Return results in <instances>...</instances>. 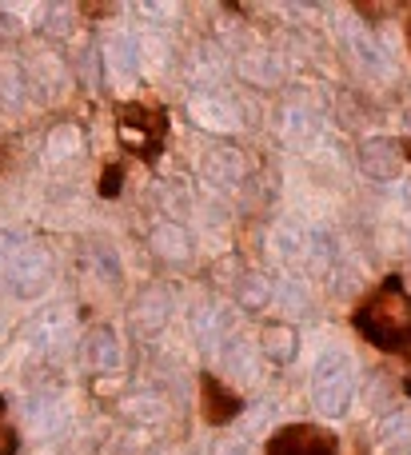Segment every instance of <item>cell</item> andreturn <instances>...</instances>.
I'll return each instance as SVG.
<instances>
[{
    "label": "cell",
    "instance_id": "cell-5",
    "mask_svg": "<svg viewBox=\"0 0 411 455\" xmlns=\"http://www.w3.org/2000/svg\"><path fill=\"white\" fill-rule=\"evenodd\" d=\"M120 180H124V160H108L100 172V180H96V192H100L104 200H116L120 196Z\"/></svg>",
    "mask_w": 411,
    "mask_h": 455
},
{
    "label": "cell",
    "instance_id": "cell-3",
    "mask_svg": "<svg viewBox=\"0 0 411 455\" xmlns=\"http://www.w3.org/2000/svg\"><path fill=\"white\" fill-rule=\"evenodd\" d=\"M264 455H340V435L324 424H284L268 435Z\"/></svg>",
    "mask_w": 411,
    "mask_h": 455
},
{
    "label": "cell",
    "instance_id": "cell-8",
    "mask_svg": "<svg viewBox=\"0 0 411 455\" xmlns=\"http://www.w3.org/2000/svg\"><path fill=\"white\" fill-rule=\"evenodd\" d=\"M404 156L411 160V136H407V140H404Z\"/></svg>",
    "mask_w": 411,
    "mask_h": 455
},
{
    "label": "cell",
    "instance_id": "cell-2",
    "mask_svg": "<svg viewBox=\"0 0 411 455\" xmlns=\"http://www.w3.org/2000/svg\"><path fill=\"white\" fill-rule=\"evenodd\" d=\"M116 136H120V148L128 152L132 160L140 164H156L168 148V108L164 104H152V100H120L116 108Z\"/></svg>",
    "mask_w": 411,
    "mask_h": 455
},
{
    "label": "cell",
    "instance_id": "cell-9",
    "mask_svg": "<svg viewBox=\"0 0 411 455\" xmlns=\"http://www.w3.org/2000/svg\"><path fill=\"white\" fill-rule=\"evenodd\" d=\"M407 36H411V24H407Z\"/></svg>",
    "mask_w": 411,
    "mask_h": 455
},
{
    "label": "cell",
    "instance_id": "cell-1",
    "mask_svg": "<svg viewBox=\"0 0 411 455\" xmlns=\"http://www.w3.org/2000/svg\"><path fill=\"white\" fill-rule=\"evenodd\" d=\"M352 331H360L364 344L375 352L396 355L404 368H411V291L399 272H388L348 315Z\"/></svg>",
    "mask_w": 411,
    "mask_h": 455
},
{
    "label": "cell",
    "instance_id": "cell-6",
    "mask_svg": "<svg viewBox=\"0 0 411 455\" xmlns=\"http://www.w3.org/2000/svg\"><path fill=\"white\" fill-rule=\"evenodd\" d=\"M20 451V432L8 419V400L0 395V455H16Z\"/></svg>",
    "mask_w": 411,
    "mask_h": 455
},
{
    "label": "cell",
    "instance_id": "cell-7",
    "mask_svg": "<svg viewBox=\"0 0 411 455\" xmlns=\"http://www.w3.org/2000/svg\"><path fill=\"white\" fill-rule=\"evenodd\" d=\"M352 455H372V451H368V443H356V451Z\"/></svg>",
    "mask_w": 411,
    "mask_h": 455
},
{
    "label": "cell",
    "instance_id": "cell-4",
    "mask_svg": "<svg viewBox=\"0 0 411 455\" xmlns=\"http://www.w3.org/2000/svg\"><path fill=\"white\" fill-rule=\"evenodd\" d=\"M244 411V395H236L224 379H216L212 371H200V416L204 424L224 427Z\"/></svg>",
    "mask_w": 411,
    "mask_h": 455
}]
</instances>
